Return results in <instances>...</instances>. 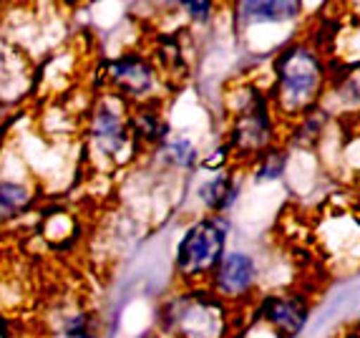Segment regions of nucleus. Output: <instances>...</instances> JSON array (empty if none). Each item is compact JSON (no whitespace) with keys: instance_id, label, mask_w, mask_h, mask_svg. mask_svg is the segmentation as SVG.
Segmentation results:
<instances>
[{"instance_id":"nucleus-18","label":"nucleus","mask_w":360,"mask_h":338,"mask_svg":"<svg viewBox=\"0 0 360 338\" xmlns=\"http://www.w3.org/2000/svg\"><path fill=\"white\" fill-rule=\"evenodd\" d=\"M0 338H15V328H13V320L8 318L3 311H0Z\"/></svg>"},{"instance_id":"nucleus-10","label":"nucleus","mask_w":360,"mask_h":338,"mask_svg":"<svg viewBox=\"0 0 360 338\" xmlns=\"http://www.w3.org/2000/svg\"><path fill=\"white\" fill-rule=\"evenodd\" d=\"M129 127H131V137L136 142L139 151H154L156 146H162L172 137L164 101L129 106Z\"/></svg>"},{"instance_id":"nucleus-15","label":"nucleus","mask_w":360,"mask_h":338,"mask_svg":"<svg viewBox=\"0 0 360 338\" xmlns=\"http://www.w3.org/2000/svg\"><path fill=\"white\" fill-rule=\"evenodd\" d=\"M154 159L162 164L164 169H179V172H189L197 167L199 162V149L192 139L186 137H169L162 146H156Z\"/></svg>"},{"instance_id":"nucleus-6","label":"nucleus","mask_w":360,"mask_h":338,"mask_svg":"<svg viewBox=\"0 0 360 338\" xmlns=\"http://www.w3.org/2000/svg\"><path fill=\"white\" fill-rule=\"evenodd\" d=\"M101 79L103 89L129 106L164 101L167 94V84L156 71L151 56L141 51H121L119 56L106 58L101 63Z\"/></svg>"},{"instance_id":"nucleus-21","label":"nucleus","mask_w":360,"mask_h":338,"mask_svg":"<svg viewBox=\"0 0 360 338\" xmlns=\"http://www.w3.org/2000/svg\"><path fill=\"white\" fill-rule=\"evenodd\" d=\"M342 338H345V336H342Z\"/></svg>"},{"instance_id":"nucleus-5","label":"nucleus","mask_w":360,"mask_h":338,"mask_svg":"<svg viewBox=\"0 0 360 338\" xmlns=\"http://www.w3.org/2000/svg\"><path fill=\"white\" fill-rule=\"evenodd\" d=\"M227 237L229 220L224 215L205 212L186 225L174 253V273L181 288L207 285L210 275L227 253Z\"/></svg>"},{"instance_id":"nucleus-11","label":"nucleus","mask_w":360,"mask_h":338,"mask_svg":"<svg viewBox=\"0 0 360 338\" xmlns=\"http://www.w3.org/2000/svg\"><path fill=\"white\" fill-rule=\"evenodd\" d=\"M302 15V6L295 0H247L237 6V25L257 28V25H290Z\"/></svg>"},{"instance_id":"nucleus-17","label":"nucleus","mask_w":360,"mask_h":338,"mask_svg":"<svg viewBox=\"0 0 360 338\" xmlns=\"http://www.w3.org/2000/svg\"><path fill=\"white\" fill-rule=\"evenodd\" d=\"M181 11L192 18V23H207L214 13V6L212 3H181Z\"/></svg>"},{"instance_id":"nucleus-19","label":"nucleus","mask_w":360,"mask_h":338,"mask_svg":"<svg viewBox=\"0 0 360 338\" xmlns=\"http://www.w3.org/2000/svg\"><path fill=\"white\" fill-rule=\"evenodd\" d=\"M3 11H6V8H3V6H0V23H3Z\"/></svg>"},{"instance_id":"nucleus-12","label":"nucleus","mask_w":360,"mask_h":338,"mask_svg":"<svg viewBox=\"0 0 360 338\" xmlns=\"http://www.w3.org/2000/svg\"><path fill=\"white\" fill-rule=\"evenodd\" d=\"M38 187L30 177L0 172V225L23 218L36 205Z\"/></svg>"},{"instance_id":"nucleus-2","label":"nucleus","mask_w":360,"mask_h":338,"mask_svg":"<svg viewBox=\"0 0 360 338\" xmlns=\"http://www.w3.org/2000/svg\"><path fill=\"white\" fill-rule=\"evenodd\" d=\"M84 144L91 167L111 172L131 164L141 154L129 127V104L103 91L86 111Z\"/></svg>"},{"instance_id":"nucleus-1","label":"nucleus","mask_w":360,"mask_h":338,"mask_svg":"<svg viewBox=\"0 0 360 338\" xmlns=\"http://www.w3.org/2000/svg\"><path fill=\"white\" fill-rule=\"evenodd\" d=\"M270 104L277 119L300 121L318 109L328 91V61L315 41H290L272 61Z\"/></svg>"},{"instance_id":"nucleus-16","label":"nucleus","mask_w":360,"mask_h":338,"mask_svg":"<svg viewBox=\"0 0 360 338\" xmlns=\"http://www.w3.org/2000/svg\"><path fill=\"white\" fill-rule=\"evenodd\" d=\"M285 162H288V154H285L283 149H277V146L262 151L259 157L252 159V164H255V180H257V182L277 180V177L285 172Z\"/></svg>"},{"instance_id":"nucleus-9","label":"nucleus","mask_w":360,"mask_h":338,"mask_svg":"<svg viewBox=\"0 0 360 338\" xmlns=\"http://www.w3.org/2000/svg\"><path fill=\"white\" fill-rule=\"evenodd\" d=\"M33 86L30 56L18 43L0 36V109L20 104Z\"/></svg>"},{"instance_id":"nucleus-8","label":"nucleus","mask_w":360,"mask_h":338,"mask_svg":"<svg viewBox=\"0 0 360 338\" xmlns=\"http://www.w3.org/2000/svg\"><path fill=\"white\" fill-rule=\"evenodd\" d=\"M257 311L277 338H297L310 318V301L295 290L264 293L257 303Z\"/></svg>"},{"instance_id":"nucleus-13","label":"nucleus","mask_w":360,"mask_h":338,"mask_svg":"<svg viewBox=\"0 0 360 338\" xmlns=\"http://www.w3.org/2000/svg\"><path fill=\"white\" fill-rule=\"evenodd\" d=\"M240 177L224 169V172H217L199 184L197 199L202 202L207 215H224L227 210H232L237 197H240Z\"/></svg>"},{"instance_id":"nucleus-7","label":"nucleus","mask_w":360,"mask_h":338,"mask_svg":"<svg viewBox=\"0 0 360 338\" xmlns=\"http://www.w3.org/2000/svg\"><path fill=\"white\" fill-rule=\"evenodd\" d=\"M257 285L259 265L255 255L245 253V250H232V253H224V258L219 260V265L214 268L205 288L232 308L237 303L250 301Z\"/></svg>"},{"instance_id":"nucleus-3","label":"nucleus","mask_w":360,"mask_h":338,"mask_svg":"<svg viewBox=\"0 0 360 338\" xmlns=\"http://www.w3.org/2000/svg\"><path fill=\"white\" fill-rule=\"evenodd\" d=\"M159 331L164 338H229L232 308L205 285L179 288L159 308Z\"/></svg>"},{"instance_id":"nucleus-20","label":"nucleus","mask_w":360,"mask_h":338,"mask_svg":"<svg viewBox=\"0 0 360 338\" xmlns=\"http://www.w3.org/2000/svg\"><path fill=\"white\" fill-rule=\"evenodd\" d=\"M0 119H3V109H0Z\"/></svg>"},{"instance_id":"nucleus-14","label":"nucleus","mask_w":360,"mask_h":338,"mask_svg":"<svg viewBox=\"0 0 360 338\" xmlns=\"http://www.w3.org/2000/svg\"><path fill=\"white\" fill-rule=\"evenodd\" d=\"M51 338H101V318L91 308H71L53 320Z\"/></svg>"},{"instance_id":"nucleus-4","label":"nucleus","mask_w":360,"mask_h":338,"mask_svg":"<svg viewBox=\"0 0 360 338\" xmlns=\"http://www.w3.org/2000/svg\"><path fill=\"white\" fill-rule=\"evenodd\" d=\"M227 106L232 111V121H229L224 144L232 151V157L252 162L262 151L272 149L280 119L272 109L267 91L259 89L252 81H242V84L232 86Z\"/></svg>"}]
</instances>
